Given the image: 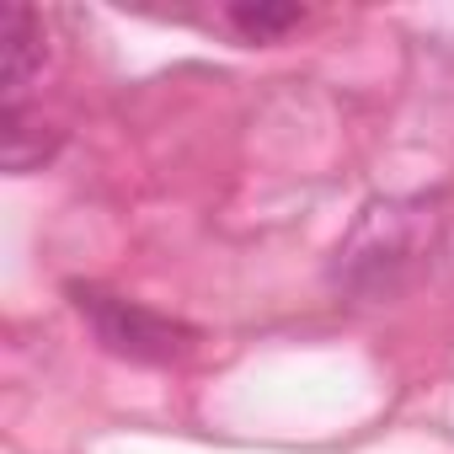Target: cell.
Returning a JSON list of instances; mask_svg holds the SVG:
<instances>
[{
	"label": "cell",
	"instance_id": "3957f363",
	"mask_svg": "<svg viewBox=\"0 0 454 454\" xmlns=\"http://www.w3.org/2000/svg\"><path fill=\"white\" fill-rule=\"evenodd\" d=\"M0 43H6V113H22V97H27V86H33V75L43 65V22L12 0Z\"/></svg>",
	"mask_w": 454,
	"mask_h": 454
},
{
	"label": "cell",
	"instance_id": "277c9868",
	"mask_svg": "<svg viewBox=\"0 0 454 454\" xmlns=\"http://www.w3.org/2000/svg\"><path fill=\"white\" fill-rule=\"evenodd\" d=\"M300 22V6H231V27H241L252 43H268Z\"/></svg>",
	"mask_w": 454,
	"mask_h": 454
},
{
	"label": "cell",
	"instance_id": "7a4b0ae2",
	"mask_svg": "<svg viewBox=\"0 0 454 454\" xmlns=\"http://www.w3.org/2000/svg\"><path fill=\"white\" fill-rule=\"evenodd\" d=\"M75 305L97 326V337L123 358L160 364V358L182 353V326H171L166 316H155L145 305H129V300H113V294H97V289H75Z\"/></svg>",
	"mask_w": 454,
	"mask_h": 454
},
{
	"label": "cell",
	"instance_id": "6da1fadb",
	"mask_svg": "<svg viewBox=\"0 0 454 454\" xmlns=\"http://www.w3.org/2000/svg\"><path fill=\"white\" fill-rule=\"evenodd\" d=\"M438 231H443L438 198H380L358 214L348 241L337 247L332 284L348 294H390L427 262Z\"/></svg>",
	"mask_w": 454,
	"mask_h": 454
}]
</instances>
